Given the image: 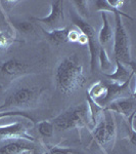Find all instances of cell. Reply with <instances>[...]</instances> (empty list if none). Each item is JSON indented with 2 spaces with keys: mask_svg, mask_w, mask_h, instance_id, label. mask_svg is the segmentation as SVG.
Segmentation results:
<instances>
[{
  "mask_svg": "<svg viewBox=\"0 0 136 154\" xmlns=\"http://www.w3.org/2000/svg\"><path fill=\"white\" fill-rule=\"evenodd\" d=\"M101 19H102V26L97 34V40L101 48L110 43L114 38V31L112 29L110 22L108 19V14L105 12H101Z\"/></svg>",
  "mask_w": 136,
  "mask_h": 154,
  "instance_id": "4fadbf2b",
  "label": "cell"
},
{
  "mask_svg": "<svg viewBox=\"0 0 136 154\" xmlns=\"http://www.w3.org/2000/svg\"><path fill=\"white\" fill-rule=\"evenodd\" d=\"M92 137L96 141V143L105 151V145H107V143H105V120H103V118L97 123V125L93 128Z\"/></svg>",
  "mask_w": 136,
  "mask_h": 154,
  "instance_id": "e0dca14e",
  "label": "cell"
},
{
  "mask_svg": "<svg viewBox=\"0 0 136 154\" xmlns=\"http://www.w3.org/2000/svg\"><path fill=\"white\" fill-rule=\"evenodd\" d=\"M105 109L111 111V112H116L124 117L128 118L133 112L136 111V101L135 97H129V98H121L114 100L108 104L105 107Z\"/></svg>",
  "mask_w": 136,
  "mask_h": 154,
  "instance_id": "9c48e42d",
  "label": "cell"
},
{
  "mask_svg": "<svg viewBox=\"0 0 136 154\" xmlns=\"http://www.w3.org/2000/svg\"><path fill=\"white\" fill-rule=\"evenodd\" d=\"M1 88H2V86H1V85H0V91H1Z\"/></svg>",
  "mask_w": 136,
  "mask_h": 154,
  "instance_id": "f1b7e54d",
  "label": "cell"
},
{
  "mask_svg": "<svg viewBox=\"0 0 136 154\" xmlns=\"http://www.w3.org/2000/svg\"><path fill=\"white\" fill-rule=\"evenodd\" d=\"M97 60L99 61V66H100V69H101V71H102V73H105V75L112 73L113 63L110 60V57H108V54L105 48H99Z\"/></svg>",
  "mask_w": 136,
  "mask_h": 154,
  "instance_id": "ac0fdd59",
  "label": "cell"
},
{
  "mask_svg": "<svg viewBox=\"0 0 136 154\" xmlns=\"http://www.w3.org/2000/svg\"><path fill=\"white\" fill-rule=\"evenodd\" d=\"M63 1L61 0H54L50 2L51 9L50 14L45 18H34L36 22L42 23L46 26H48L51 30L65 28V16H64V6Z\"/></svg>",
  "mask_w": 136,
  "mask_h": 154,
  "instance_id": "52a82bcc",
  "label": "cell"
},
{
  "mask_svg": "<svg viewBox=\"0 0 136 154\" xmlns=\"http://www.w3.org/2000/svg\"><path fill=\"white\" fill-rule=\"evenodd\" d=\"M115 31H114V54L115 59L120 61L122 64L132 66L131 61L130 40L122 21V17L115 14Z\"/></svg>",
  "mask_w": 136,
  "mask_h": 154,
  "instance_id": "3957f363",
  "label": "cell"
},
{
  "mask_svg": "<svg viewBox=\"0 0 136 154\" xmlns=\"http://www.w3.org/2000/svg\"><path fill=\"white\" fill-rule=\"evenodd\" d=\"M135 76V70L131 73L130 77L128 78V80L124 83H105L107 84V95H105V99L101 100L99 103H97L98 105L105 108L108 104H110L111 102L114 100L121 98H129V97H135V91L134 89L131 88V82H132L133 78Z\"/></svg>",
  "mask_w": 136,
  "mask_h": 154,
  "instance_id": "8992f818",
  "label": "cell"
},
{
  "mask_svg": "<svg viewBox=\"0 0 136 154\" xmlns=\"http://www.w3.org/2000/svg\"><path fill=\"white\" fill-rule=\"evenodd\" d=\"M135 70V66L129 69V66H125L124 64H122L120 61L116 60V65L115 69L111 74H107V78L110 79L112 82L116 83H124L128 80V78L130 77L131 73Z\"/></svg>",
  "mask_w": 136,
  "mask_h": 154,
  "instance_id": "8fae6325",
  "label": "cell"
},
{
  "mask_svg": "<svg viewBox=\"0 0 136 154\" xmlns=\"http://www.w3.org/2000/svg\"><path fill=\"white\" fill-rule=\"evenodd\" d=\"M95 8L97 11L105 12V14H107V12H112V14H114V16H115V14H118V16L124 17L126 19H129L131 21H133V18H131L130 16H128V14H124L123 11H119V9H116L111 6L110 4L108 3V0H96Z\"/></svg>",
  "mask_w": 136,
  "mask_h": 154,
  "instance_id": "d6986e66",
  "label": "cell"
},
{
  "mask_svg": "<svg viewBox=\"0 0 136 154\" xmlns=\"http://www.w3.org/2000/svg\"><path fill=\"white\" fill-rule=\"evenodd\" d=\"M24 139L35 142V138L28 133L26 125L22 122H13L10 125H0V140H16Z\"/></svg>",
  "mask_w": 136,
  "mask_h": 154,
  "instance_id": "ba28073f",
  "label": "cell"
},
{
  "mask_svg": "<svg viewBox=\"0 0 136 154\" xmlns=\"http://www.w3.org/2000/svg\"><path fill=\"white\" fill-rule=\"evenodd\" d=\"M46 36L48 37L49 41H51L53 44H64L68 42V28H61V29H55L51 31H44Z\"/></svg>",
  "mask_w": 136,
  "mask_h": 154,
  "instance_id": "2e32d148",
  "label": "cell"
},
{
  "mask_svg": "<svg viewBox=\"0 0 136 154\" xmlns=\"http://www.w3.org/2000/svg\"><path fill=\"white\" fill-rule=\"evenodd\" d=\"M1 72L8 76H16L26 73L28 70V65L23 63L18 59H10L4 62L1 65Z\"/></svg>",
  "mask_w": 136,
  "mask_h": 154,
  "instance_id": "7c38bea8",
  "label": "cell"
},
{
  "mask_svg": "<svg viewBox=\"0 0 136 154\" xmlns=\"http://www.w3.org/2000/svg\"><path fill=\"white\" fill-rule=\"evenodd\" d=\"M10 43H11V41H10V39L8 38V36H7L4 32L0 31V49L7 48L10 45Z\"/></svg>",
  "mask_w": 136,
  "mask_h": 154,
  "instance_id": "d4e9b609",
  "label": "cell"
},
{
  "mask_svg": "<svg viewBox=\"0 0 136 154\" xmlns=\"http://www.w3.org/2000/svg\"><path fill=\"white\" fill-rule=\"evenodd\" d=\"M105 95H107V84L102 81L94 83L87 91V97L96 103H99L101 100H103Z\"/></svg>",
  "mask_w": 136,
  "mask_h": 154,
  "instance_id": "9a60e30c",
  "label": "cell"
},
{
  "mask_svg": "<svg viewBox=\"0 0 136 154\" xmlns=\"http://www.w3.org/2000/svg\"><path fill=\"white\" fill-rule=\"evenodd\" d=\"M87 105L89 110V116H90V123L92 126L97 125L101 119L103 118V112H105V108L98 105L96 102L91 100L89 97H87Z\"/></svg>",
  "mask_w": 136,
  "mask_h": 154,
  "instance_id": "5bb4252c",
  "label": "cell"
},
{
  "mask_svg": "<svg viewBox=\"0 0 136 154\" xmlns=\"http://www.w3.org/2000/svg\"><path fill=\"white\" fill-rule=\"evenodd\" d=\"M72 3L75 5L77 9L78 17L81 18L84 21L89 17V11H88V2L85 0H76V1H72Z\"/></svg>",
  "mask_w": 136,
  "mask_h": 154,
  "instance_id": "44dd1931",
  "label": "cell"
},
{
  "mask_svg": "<svg viewBox=\"0 0 136 154\" xmlns=\"http://www.w3.org/2000/svg\"><path fill=\"white\" fill-rule=\"evenodd\" d=\"M79 35H80V30H78V29H69L68 41L78 42Z\"/></svg>",
  "mask_w": 136,
  "mask_h": 154,
  "instance_id": "484cf974",
  "label": "cell"
},
{
  "mask_svg": "<svg viewBox=\"0 0 136 154\" xmlns=\"http://www.w3.org/2000/svg\"><path fill=\"white\" fill-rule=\"evenodd\" d=\"M72 22L77 27L78 30H80L83 34H85L88 39V46H89V53H90V67L91 71H94L96 61H97L98 51L101 46L98 43L97 40V33H96L94 27L90 25L87 21H84L81 18H79L77 14H72Z\"/></svg>",
  "mask_w": 136,
  "mask_h": 154,
  "instance_id": "277c9868",
  "label": "cell"
},
{
  "mask_svg": "<svg viewBox=\"0 0 136 154\" xmlns=\"http://www.w3.org/2000/svg\"><path fill=\"white\" fill-rule=\"evenodd\" d=\"M16 27L19 29V31L23 33H32L35 29V26L32 22H21V23L16 24Z\"/></svg>",
  "mask_w": 136,
  "mask_h": 154,
  "instance_id": "603a6c76",
  "label": "cell"
},
{
  "mask_svg": "<svg viewBox=\"0 0 136 154\" xmlns=\"http://www.w3.org/2000/svg\"><path fill=\"white\" fill-rule=\"evenodd\" d=\"M37 131L44 138H50L53 135L54 131V125L52 122L47 120H43L37 125Z\"/></svg>",
  "mask_w": 136,
  "mask_h": 154,
  "instance_id": "ffe728a7",
  "label": "cell"
},
{
  "mask_svg": "<svg viewBox=\"0 0 136 154\" xmlns=\"http://www.w3.org/2000/svg\"><path fill=\"white\" fill-rule=\"evenodd\" d=\"M45 154H76V151L66 147H53Z\"/></svg>",
  "mask_w": 136,
  "mask_h": 154,
  "instance_id": "cb8c5ba5",
  "label": "cell"
},
{
  "mask_svg": "<svg viewBox=\"0 0 136 154\" xmlns=\"http://www.w3.org/2000/svg\"><path fill=\"white\" fill-rule=\"evenodd\" d=\"M78 42L82 45H85V44H88V39L86 37L85 34H83L82 32L80 31V35H79V39H78Z\"/></svg>",
  "mask_w": 136,
  "mask_h": 154,
  "instance_id": "83f0119b",
  "label": "cell"
},
{
  "mask_svg": "<svg viewBox=\"0 0 136 154\" xmlns=\"http://www.w3.org/2000/svg\"><path fill=\"white\" fill-rule=\"evenodd\" d=\"M85 75L83 66L73 59L67 58L61 62L56 69V86L64 95H71L85 83Z\"/></svg>",
  "mask_w": 136,
  "mask_h": 154,
  "instance_id": "6da1fadb",
  "label": "cell"
},
{
  "mask_svg": "<svg viewBox=\"0 0 136 154\" xmlns=\"http://www.w3.org/2000/svg\"><path fill=\"white\" fill-rule=\"evenodd\" d=\"M108 3L112 7H114V8L120 11V8L123 6V4L125 3V1L124 0H108Z\"/></svg>",
  "mask_w": 136,
  "mask_h": 154,
  "instance_id": "4316f807",
  "label": "cell"
},
{
  "mask_svg": "<svg viewBox=\"0 0 136 154\" xmlns=\"http://www.w3.org/2000/svg\"><path fill=\"white\" fill-rule=\"evenodd\" d=\"M54 128L59 130L87 128L90 123V116L87 104H80L72 107L64 113L59 114L52 121Z\"/></svg>",
  "mask_w": 136,
  "mask_h": 154,
  "instance_id": "7a4b0ae2",
  "label": "cell"
},
{
  "mask_svg": "<svg viewBox=\"0 0 136 154\" xmlns=\"http://www.w3.org/2000/svg\"><path fill=\"white\" fill-rule=\"evenodd\" d=\"M39 89L37 88H21L7 97L2 105H0V111H7L10 108H24L28 107L36 101L39 96Z\"/></svg>",
  "mask_w": 136,
  "mask_h": 154,
  "instance_id": "5b68a950",
  "label": "cell"
},
{
  "mask_svg": "<svg viewBox=\"0 0 136 154\" xmlns=\"http://www.w3.org/2000/svg\"><path fill=\"white\" fill-rule=\"evenodd\" d=\"M35 149L33 142L24 139H16L0 148V154H23Z\"/></svg>",
  "mask_w": 136,
  "mask_h": 154,
  "instance_id": "30bf717a",
  "label": "cell"
},
{
  "mask_svg": "<svg viewBox=\"0 0 136 154\" xmlns=\"http://www.w3.org/2000/svg\"><path fill=\"white\" fill-rule=\"evenodd\" d=\"M10 116H22V117L26 118L27 120H30L31 122H34L35 119L32 117L30 114L24 112V111H0V119L4 117H10Z\"/></svg>",
  "mask_w": 136,
  "mask_h": 154,
  "instance_id": "7402d4cb",
  "label": "cell"
}]
</instances>
